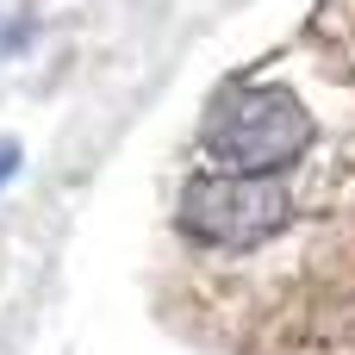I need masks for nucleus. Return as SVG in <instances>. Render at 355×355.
<instances>
[{"mask_svg": "<svg viewBox=\"0 0 355 355\" xmlns=\"http://www.w3.org/2000/svg\"><path fill=\"white\" fill-rule=\"evenodd\" d=\"M200 144L231 168V175H275L306 156L312 144V112L287 87H225L200 125Z\"/></svg>", "mask_w": 355, "mask_h": 355, "instance_id": "nucleus-1", "label": "nucleus"}, {"mask_svg": "<svg viewBox=\"0 0 355 355\" xmlns=\"http://www.w3.org/2000/svg\"><path fill=\"white\" fill-rule=\"evenodd\" d=\"M293 218V193L275 175H200L181 193V231L206 250H256Z\"/></svg>", "mask_w": 355, "mask_h": 355, "instance_id": "nucleus-2", "label": "nucleus"}, {"mask_svg": "<svg viewBox=\"0 0 355 355\" xmlns=\"http://www.w3.org/2000/svg\"><path fill=\"white\" fill-rule=\"evenodd\" d=\"M12 175H19V144H12V137H0V187H6Z\"/></svg>", "mask_w": 355, "mask_h": 355, "instance_id": "nucleus-3", "label": "nucleus"}]
</instances>
